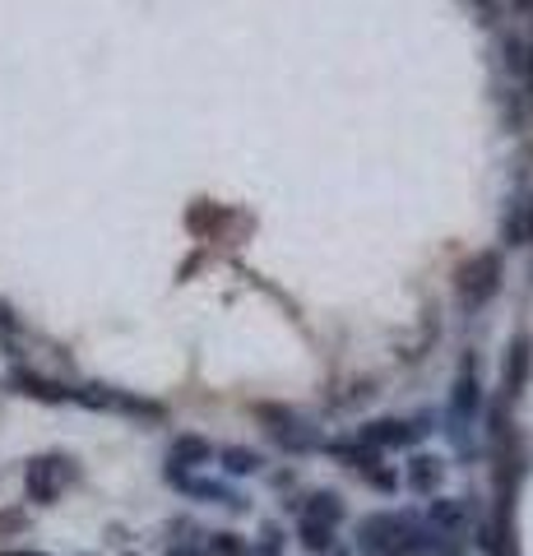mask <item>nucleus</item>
Wrapping results in <instances>:
<instances>
[{"label": "nucleus", "mask_w": 533, "mask_h": 556, "mask_svg": "<svg viewBox=\"0 0 533 556\" xmlns=\"http://www.w3.org/2000/svg\"><path fill=\"white\" fill-rule=\"evenodd\" d=\"M478 413H483V380H478V357L469 353L459 362V376H455V386H450V441L459 455H469L473 450V422H478Z\"/></svg>", "instance_id": "f257e3e1"}, {"label": "nucleus", "mask_w": 533, "mask_h": 556, "mask_svg": "<svg viewBox=\"0 0 533 556\" xmlns=\"http://www.w3.org/2000/svg\"><path fill=\"white\" fill-rule=\"evenodd\" d=\"M79 478V464L71 455H61V450H51V455H33L24 464V492L33 506H56L61 492Z\"/></svg>", "instance_id": "f03ea898"}, {"label": "nucleus", "mask_w": 533, "mask_h": 556, "mask_svg": "<svg viewBox=\"0 0 533 556\" xmlns=\"http://www.w3.org/2000/svg\"><path fill=\"white\" fill-rule=\"evenodd\" d=\"M255 413H261V422H265V431L274 437V445H283L288 455H316V450H325V431L312 422V417H302L297 408L261 404Z\"/></svg>", "instance_id": "7ed1b4c3"}, {"label": "nucleus", "mask_w": 533, "mask_h": 556, "mask_svg": "<svg viewBox=\"0 0 533 556\" xmlns=\"http://www.w3.org/2000/svg\"><path fill=\"white\" fill-rule=\"evenodd\" d=\"M432 413H413V417H371V422L357 431V441L371 450H408L418 445L427 431H432Z\"/></svg>", "instance_id": "20e7f679"}, {"label": "nucleus", "mask_w": 533, "mask_h": 556, "mask_svg": "<svg viewBox=\"0 0 533 556\" xmlns=\"http://www.w3.org/2000/svg\"><path fill=\"white\" fill-rule=\"evenodd\" d=\"M496 292H502V255L496 251L473 255L469 265L459 269V302H464V311H483Z\"/></svg>", "instance_id": "39448f33"}, {"label": "nucleus", "mask_w": 533, "mask_h": 556, "mask_svg": "<svg viewBox=\"0 0 533 556\" xmlns=\"http://www.w3.org/2000/svg\"><path fill=\"white\" fill-rule=\"evenodd\" d=\"M473 519H478V506L469 496H432V506L422 510V525L432 533H441V538H455V543Z\"/></svg>", "instance_id": "423d86ee"}, {"label": "nucleus", "mask_w": 533, "mask_h": 556, "mask_svg": "<svg viewBox=\"0 0 533 556\" xmlns=\"http://www.w3.org/2000/svg\"><path fill=\"white\" fill-rule=\"evenodd\" d=\"M177 492H186V496H195V501H204V506H228L232 515H242L251 501H242L232 492L228 482H218V478H191V473H163Z\"/></svg>", "instance_id": "0eeeda50"}, {"label": "nucleus", "mask_w": 533, "mask_h": 556, "mask_svg": "<svg viewBox=\"0 0 533 556\" xmlns=\"http://www.w3.org/2000/svg\"><path fill=\"white\" fill-rule=\"evenodd\" d=\"M214 455H218V450L210 445V437L181 431V437L167 445V468H163V473H195V468H210Z\"/></svg>", "instance_id": "6e6552de"}, {"label": "nucleus", "mask_w": 533, "mask_h": 556, "mask_svg": "<svg viewBox=\"0 0 533 556\" xmlns=\"http://www.w3.org/2000/svg\"><path fill=\"white\" fill-rule=\"evenodd\" d=\"M529 371H533V339L529 334H515L510 348H506V362H502V390H506L510 404L524 394Z\"/></svg>", "instance_id": "1a4fd4ad"}, {"label": "nucleus", "mask_w": 533, "mask_h": 556, "mask_svg": "<svg viewBox=\"0 0 533 556\" xmlns=\"http://www.w3.org/2000/svg\"><path fill=\"white\" fill-rule=\"evenodd\" d=\"M5 390L28 394V399H38V404H71V386H61V380H47L38 371H28V367H14L5 376Z\"/></svg>", "instance_id": "9d476101"}, {"label": "nucleus", "mask_w": 533, "mask_h": 556, "mask_svg": "<svg viewBox=\"0 0 533 556\" xmlns=\"http://www.w3.org/2000/svg\"><path fill=\"white\" fill-rule=\"evenodd\" d=\"M404 478H408V486L418 496H441V486H445V459L441 455H413Z\"/></svg>", "instance_id": "9b49d317"}, {"label": "nucleus", "mask_w": 533, "mask_h": 556, "mask_svg": "<svg viewBox=\"0 0 533 556\" xmlns=\"http://www.w3.org/2000/svg\"><path fill=\"white\" fill-rule=\"evenodd\" d=\"M214 459L223 464V473H228V478H255V473H265V455H261V450H251V445H228V450H218Z\"/></svg>", "instance_id": "f8f14e48"}, {"label": "nucleus", "mask_w": 533, "mask_h": 556, "mask_svg": "<svg viewBox=\"0 0 533 556\" xmlns=\"http://www.w3.org/2000/svg\"><path fill=\"white\" fill-rule=\"evenodd\" d=\"M302 515H306V519H320V525H330V529H339V525H343V496L330 492V486H320V492L306 496Z\"/></svg>", "instance_id": "ddd939ff"}, {"label": "nucleus", "mask_w": 533, "mask_h": 556, "mask_svg": "<svg viewBox=\"0 0 533 556\" xmlns=\"http://www.w3.org/2000/svg\"><path fill=\"white\" fill-rule=\"evenodd\" d=\"M330 455H334L343 468H353V473H371V468L381 464V450H371V445H363V441H334Z\"/></svg>", "instance_id": "4468645a"}, {"label": "nucleus", "mask_w": 533, "mask_h": 556, "mask_svg": "<svg viewBox=\"0 0 533 556\" xmlns=\"http://www.w3.org/2000/svg\"><path fill=\"white\" fill-rule=\"evenodd\" d=\"M297 543L312 552V556H325V552H334V543H339V529H330V525H320V519H297Z\"/></svg>", "instance_id": "2eb2a0df"}, {"label": "nucleus", "mask_w": 533, "mask_h": 556, "mask_svg": "<svg viewBox=\"0 0 533 556\" xmlns=\"http://www.w3.org/2000/svg\"><path fill=\"white\" fill-rule=\"evenodd\" d=\"M112 413L144 417V422H163V417H167V408H163V404H153V399H140V394H126V390H116V399H112Z\"/></svg>", "instance_id": "dca6fc26"}, {"label": "nucleus", "mask_w": 533, "mask_h": 556, "mask_svg": "<svg viewBox=\"0 0 533 556\" xmlns=\"http://www.w3.org/2000/svg\"><path fill=\"white\" fill-rule=\"evenodd\" d=\"M204 556H246V538H237L232 529L204 533Z\"/></svg>", "instance_id": "f3484780"}, {"label": "nucleus", "mask_w": 533, "mask_h": 556, "mask_svg": "<svg viewBox=\"0 0 533 556\" xmlns=\"http://www.w3.org/2000/svg\"><path fill=\"white\" fill-rule=\"evenodd\" d=\"M246 556H283V529L279 525H265L261 529V543L246 547Z\"/></svg>", "instance_id": "a211bd4d"}, {"label": "nucleus", "mask_w": 533, "mask_h": 556, "mask_svg": "<svg viewBox=\"0 0 533 556\" xmlns=\"http://www.w3.org/2000/svg\"><path fill=\"white\" fill-rule=\"evenodd\" d=\"M14 334H20V316H14V306L10 302H0V339H14Z\"/></svg>", "instance_id": "6ab92c4d"}, {"label": "nucleus", "mask_w": 533, "mask_h": 556, "mask_svg": "<svg viewBox=\"0 0 533 556\" xmlns=\"http://www.w3.org/2000/svg\"><path fill=\"white\" fill-rule=\"evenodd\" d=\"M167 556H204V538H200V543H177V547H167Z\"/></svg>", "instance_id": "aec40b11"}, {"label": "nucleus", "mask_w": 533, "mask_h": 556, "mask_svg": "<svg viewBox=\"0 0 533 556\" xmlns=\"http://www.w3.org/2000/svg\"><path fill=\"white\" fill-rule=\"evenodd\" d=\"M0 556H47V552H33V547H5Z\"/></svg>", "instance_id": "412c9836"}, {"label": "nucleus", "mask_w": 533, "mask_h": 556, "mask_svg": "<svg viewBox=\"0 0 533 556\" xmlns=\"http://www.w3.org/2000/svg\"><path fill=\"white\" fill-rule=\"evenodd\" d=\"M524 79L533 84V47H524Z\"/></svg>", "instance_id": "4be33fe9"}, {"label": "nucleus", "mask_w": 533, "mask_h": 556, "mask_svg": "<svg viewBox=\"0 0 533 556\" xmlns=\"http://www.w3.org/2000/svg\"><path fill=\"white\" fill-rule=\"evenodd\" d=\"M524 232H529V237H533V204H529V208H524Z\"/></svg>", "instance_id": "5701e85b"}, {"label": "nucleus", "mask_w": 533, "mask_h": 556, "mask_svg": "<svg viewBox=\"0 0 533 556\" xmlns=\"http://www.w3.org/2000/svg\"><path fill=\"white\" fill-rule=\"evenodd\" d=\"M325 556H353V552H325Z\"/></svg>", "instance_id": "b1692460"}]
</instances>
